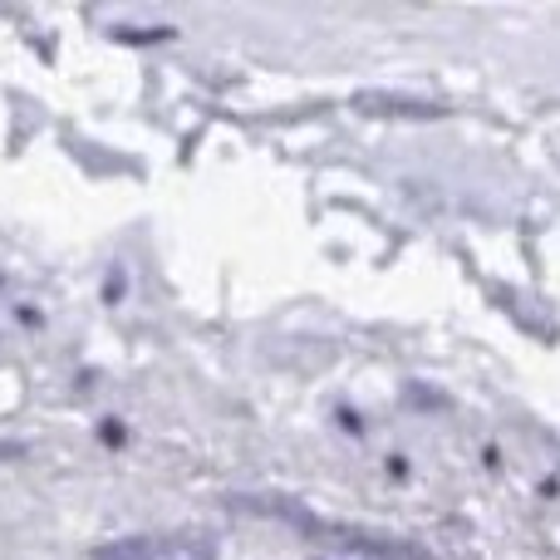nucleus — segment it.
Instances as JSON below:
<instances>
[{"instance_id":"f257e3e1","label":"nucleus","mask_w":560,"mask_h":560,"mask_svg":"<svg viewBox=\"0 0 560 560\" xmlns=\"http://www.w3.org/2000/svg\"><path fill=\"white\" fill-rule=\"evenodd\" d=\"M94 560H217V541L207 532H153L128 536V541H104Z\"/></svg>"}]
</instances>
